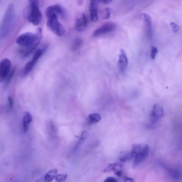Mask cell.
Masks as SVG:
<instances>
[{
	"label": "cell",
	"instance_id": "obj_28",
	"mask_svg": "<svg viewBox=\"0 0 182 182\" xmlns=\"http://www.w3.org/2000/svg\"><path fill=\"white\" fill-rule=\"evenodd\" d=\"M123 180L124 182H133L135 181L134 179L129 178V177L127 176H125L124 177Z\"/></svg>",
	"mask_w": 182,
	"mask_h": 182
},
{
	"label": "cell",
	"instance_id": "obj_5",
	"mask_svg": "<svg viewBox=\"0 0 182 182\" xmlns=\"http://www.w3.org/2000/svg\"><path fill=\"white\" fill-rule=\"evenodd\" d=\"M116 26V24L113 22H108L104 23L94 31L93 36L96 37L110 33L115 29Z\"/></svg>",
	"mask_w": 182,
	"mask_h": 182
},
{
	"label": "cell",
	"instance_id": "obj_16",
	"mask_svg": "<svg viewBox=\"0 0 182 182\" xmlns=\"http://www.w3.org/2000/svg\"><path fill=\"white\" fill-rule=\"evenodd\" d=\"M122 167V164L118 162H115V163L109 164L104 170V172L105 173H110L111 171L115 172L116 171L120 170Z\"/></svg>",
	"mask_w": 182,
	"mask_h": 182
},
{
	"label": "cell",
	"instance_id": "obj_15",
	"mask_svg": "<svg viewBox=\"0 0 182 182\" xmlns=\"http://www.w3.org/2000/svg\"><path fill=\"white\" fill-rule=\"evenodd\" d=\"M32 121V117L30 114L28 112H25L24 113L23 122V130L24 133L27 131L29 125Z\"/></svg>",
	"mask_w": 182,
	"mask_h": 182
},
{
	"label": "cell",
	"instance_id": "obj_21",
	"mask_svg": "<svg viewBox=\"0 0 182 182\" xmlns=\"http://www.w3.org/2000/svg\"><path fill=\"white\" fill-rule=\"evenodd\" d=\"M105 14L104 16V19H108L110 18V14L111 12L113 11V10L110 8H107L105 9Z\"/></svg>",
	"mask_w": 182,
	"mask_h": 182
},
{
	"label": "cell",
	"instance_id": "obj_22",
	"mask_svg": "<svg viewBox=\"0 0 182 182\" xmlns=\"http://www.w3.org/2000/svg\"><path fill=\"white\" fill-rule=\"evenodd\" d=\"M158 52V51L157 48L156 47H153V46L151 47V55H150V57H151L152 60L155 59L156 55L157 54Z\"/></svg>",
	"mask_w": 182,
	"mask_h": 182
},
{
	"label": "cell",
	"instance_id": "obj_19",
	"mask_svg": "<svg viewBox=\"0 0 182 182\" xmlns=\"http://www.w3.org/2000/svg\"><path fill=\"white\" fill-rule=\"evenodd\" d=\"M82 43V40L81 38H77L74 41L73 44L72 50L76 51L81 47Z\"/></svg>",
	"mask_w": 182,
	"mask_h": 182
},
{
	"label": "cell",
	"instance_id": "obj_26",
	"mask_svg": "<svg viewBox=\"0 0 182 182\" xmlns=\"http://www.w3.org/2000/svg\"><path fill=\"white\" fill-rule=\"evenodd\" d=\"M104 182H117V181L116 179L112 177H109L106 178L105 180L104 181Z\"/></svg>",
	"mask_w": 182,
	"mask_h": 182
},
{
	"label": "cell",
	"instance_id": "obj_2",
	"mask_svg": "<svg viewBox=\"0 0 182 182\" xmlns=\"http://www.w3.org/2000/svg\"><path fill=\"white\" fill-rule=\"evenodd\" d=\"M31 2L30 5L25 9L24 15L30 23L37 26L42 21L43 15L39 7L37 0H33Z\"/></svg>",
	"mask_w": 182,
	"mask_h": 182
},
{
	"label": "cell",
	"instance_id": "obj_18",
	"mask_svg": "<svg viewBox=\"0 0 182 182\" xmlns=\"http://www.w3.org/2000/svg\"><path fill=\"white\" fill-rule=\"evenodd\" d=\"M88 120L90 123H98L101 120V116L98 113L91 114L89 115Z\"/></svg>",
	"mask_w": 182,
	"mask_h": 182
},
{
	"label": "cell",
	"instance_id": "obj_8",
	"mask_svg": "<svg viewBox=\"0 0 182 182\" xmlns=\"http://www.w3.org/2000/svg\"><path fill=\"white\" fill-rule=\"evenodd\" d=\"M164 114L163 107L158 104H155L153 106L150 114V120L152 123L157 122L163 116Z\"/></svg>",
	"mask_w": 182,
	"mask_h": 182
},
{
	"label": "cell",
	"instance_id": "obj_13",
	"mask_svg": "<svg viewBox=\"0 0 182 182\" xmlns=\"http://www.w3.org/2000/svg\"><path fill=\"white\" fill-rule=\"evenodd\" d=\"M128 62L127 54L124 51L121 50L118 62V67L121 72L125 71L127 66Z\"/></svg>",
	"mask_w": 182,
	"mask_h": 182
},
{
	"label": "cell",
	"instance_id": "obj_30",
	"mask_svg": "<svg viewBox=\"0 0 182 182\" xmlns=\"http://www.w3.org/2000/svg\"><path fill=\"white\" fill-rule=\"evenodd\" d=\"M115 174L118 176H120L122 174V172L120 170H118L115 172Z\"/></svg>",
	"mask_w": 182,
	"mask_h": 182
},
{
	"label": "cell",
	"instance_id": "obj_11",
	"mask_svg": "<svg viewBox=\"0 0 182 182\" xmlns=\"http://www.w3.org/2000/svg\"><path fill=\"white\" fill-rule=\"evenodd\" d=\"M50 13H55L57 16H60L64 18L66 16V12L64 7L59 4L55 5L48 7L46 10L45 14Z\"/></svg>",
	"mask_w": 182,
	"mask_h": 182
},
{
	"label": "cell",
	"instance_id": "obj_6",
	"mask_svg": "<svg viewBox=\"0 0 182 182\" xmlns=\"http://www.w3.org/2000/svg\"><path fill=\"white\" fill-rule=\"evenodd\" d=\"M11 67V61L8 59L5 58L0 62V83L7 78L10 72Z\"/></svg>",
	"mask_w": 182,
	"mask_h": 182
},
{
	"label": "cell",
	"instance_id": "obj_23",
	"mask_svg": "<svg viewBox=\"0 0 182 182\" xmlns=\"http://www.w3.org/2000/svg\"><path fill=\"white\" fill-rule=\"evenodd\" d=\"M172 30L174 33H175L178 31L179 29V26L175 23L171 22L170 24Z\"/></svg>",
	"mask_w": 182,
	"mask_h": 182
},
{
	"label": "cell",
	"instance_id": "obj_20",
	"mask_svg": "<svg viewBox=\"0 0 182 182\" xmlns=\"http://www.w3.org/2000/svg\"><path fill=\"white\" fill-rule=\"evenodd\" d=\"M67 177V174H60L56 175L55 178V180L57 182H62L64 181L66 179Z\"/></svg>",
	"mask_w": 182,
	"mask_h": 182
},
{
	"label": "cell",
	"instance_id": "obj_14",
	"mask_svg": "<svg viewBox=\"0 0 182 182\" xmlns=\"http://www.w3.org/2000/svg\"><path fill=\"white\" fill-rule=\"evenodd\" d=\"M144 25L146 29L147 35L149 38L152 35V23L151 17L147 13L142 14Z\"/></svg>",
	"mask_w": 182,
	"mask_h": 182
},
{
	"label": "cell",
	"instance_id": "obj_3",
	"mask_svg": "<svg viewBox=\"0 0 182 182\" xmlns=\"http://www.w3.org/2000/svg\"><path fill=\"white\" fill-rule=\"evenodd\" d=\"M47 18V25L55 34L61 37L65 33L64 26L58 20V16L54 13L46 14Z\"/></svg>",
	"mask_w": 182,
	"mask_h": 182
},
{
	"label": "cell",
	"instance_id": "obj_1",
	"mask_svg": "<svg viewBox=\"0 0 182 182\" xmlns=\"http://www.w3.org/2000/svg\"><path fill=\"white\" fill-rule=\"evenodd\" d=\"M42 37V29H38L36 33L26 32L22 34L17 38L16 42L24 47L22 50L21 55L23 57H26L30 55L40 43Z\"/></svg>",
	"mask_w": 182,
	"mask_h": 182
},
{
	"label": "cell",
	"instance_id": "obj_10",
	"mask_svg": "<svg viewBox=\"0 0 182 182\" xmlns=\"http://www.w3.org/2000/svg\"><path fill=\"white\" fill-rule=\"evenodd\" d=\"M137 144L133 145L132 149L129 152H123L121 154L119 157L120 161L122 162L131 161L135 158L137 154Z\"/></svg>",
	"mask_w": 182,
	"mask_h": 182
},
{
	"label": "cell",
	"instance_id": "obj_7",
	"mask_svg": "<svg viewBox=\"0 0 182 182\" xmlns=\"http://www.w3.org/2000/svg\"><path fill=\"white\" fill-rule=\"evenodd\" d=\"M87 25V20L85 14L79 13L77 14L75 20L74 29L78 32H82L86 29Z\"/></svg>",
	"mask_w": 182,
	"mask_h": 182
},
{
	"label": "cell",
	"instance_id": "obj_12",
	"mask_svg": "<svg viewBox=\"0 0 182 182\" xmlns=\"http://www.w3.org/2000/svg\"><path fill=\"white\" fill-rule=\"evenodd\" d=\"M89 12L91 20L94 22L98 20V10L99 1L98 0H90Z\"/></svg>",
	"mask_w": 182,
	"mask_h": 182
},
{
	"label": "cell",
	"instance_id": "obj_29",
	"mask_svg": "<svg viewBox=\"0 0 182 182\" xmlns=\"http://www.w3.org/2000/svg\"><path fill=\"white\" fill-rule=\"evenodd\" d=\"M113 0H99V2L104 4H107L110 3Z\"/></svg>",
	"mask_w": 182,
	"mask_h": 182
},
{
	"label": "cell",
	"instance_id": "obj_17",
	"mask_svg": "<svg viewBox=\"0 0 182 182\" xmlns=\"http://www.w3.org/2000/svg\"><path fill=\"white\" fill-rule=\"evenodd\" d=\"M58 173L57 169H54L50 171L45 175V179L46 181L50 182L52 181L55 178L56 175Z\"/></svg>",
	"mask_w": 182,
	"mask_h": 182
},
{
	"label": "cell",
	"instance_id": "obj_27",
	"mask_svg": "<svg viewBox=\"0 0 182 182\" xmlns=\"http://www.w3.org/2000/svg\"><path fill=\"white\" fill-rule=\"evenodd\" d=\"M8 100L9 101V106L10 108L11 109L12 108L13 106V99L12 98V97L9 96L8 98Z\"/></svg>",
	"mask_w": 182,
	"mask_h": 182
},
{
	"label": "cell",
	"instance_id": "obj_24",
	"mask_svg": "<svg viewBox=\"0 0 182 182\" xmlns=\"http://www.w3.org/2000/svg\"><path fill=\"white\" fill-rule=\"evenodd\" d=\"M15 71L16 69H13L10 73L9 74L8 76L6 79L7 80L6 83L7 84H8L9 82L11 81V79L14 76V73H15Z\"/></svg>",
	"mask_w": 182,
	"mask_h": 182
},
{
	"label": "cell",
	"instance_id": "obj_4",
	"mask_svg": "<svg viewBox=\"0 0 182 182\" xmlns=\"http://www.w3.org/2000/svg\"><path fill=\"white\" fill-rule=\"evenodd\" d=\"M149 147L147 144H137V152L133 162V168H136L147 159L149 156Z\"/></svg>",
	"mask_w": 182,
	"mask_h": 182
},
{
	"label": "cell",
	"instance_id": "obj_31",
	"mask_svg": "<svg viewBox=\"0 0 182 182\" xmlns=\"http://www.w3.org/2000/svg\"><path fill=\"white\" fill-rule=\"evenodd\" d=\"M30 1L31 2V1H33V0H30Z\"/></svg>",
	"mask_w": 182,
	"mask_h": 182
},
{
	"label": "cell",
	"instance_id": "obj_9",
	"mask_svg": "<svg viewBox=\"0 0 182 182\" xmlns=\"http://www.w3.org/2000/svg\"><path fill=\"white\" fill-rule=\"evenodd\" d=\"M42 51L38 49L36 51L34 54L32 60H30L26 64L24 69V73L25 74H28L32 69L36 63L42 55Z\"/></svg>",
	"mask_w": 182,
	"mask_h": 182
},
{
	"label": "cell",
	"instance_id": "obj_25",
	"mask_svg": "<svg viewBox=\"0 0 182 182\" xmlns=\"http://www.w3.org/2000/svg\"><path fill=\"white\" fill-rule=\"evenodd\" d=\"M89 135L88 133L86 131H84L82 132L81 136L79 138L81 140H85L88 137Z\"/></svg>",
	"mask_w": 182,
	"mask_h": 182
}]
</instances>
